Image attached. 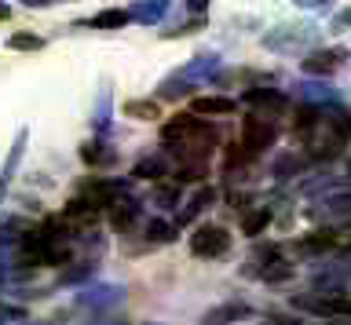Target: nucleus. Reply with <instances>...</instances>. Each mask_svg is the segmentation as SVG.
<instances>
[{"instance_id":"nucleus-15","label":"nucleus","mask_w":351,"mask_h":325,"mask_svg":"<svg viewBox=\"0 0 351 325\" xmlns=\"http://www.w3.org/2000/svg\"><path fill=\"white\" fill-rule=\"evenodd\" d=\"M128 15H132V12H103V15H95L92 23H95V26H125Z\"/></svg>"},{"instance_id":"nucleus-1","label":"nucleus","mask_w":351,"mask_h":325,"mask_svg":"<svg viewBox=\"0 0 351 325\" xmlns=\"http://www.w3.org/2000/svg\"><path fill=\"white\" fill-rule=\"evenodd\" d=\"M161 143H169L176 165H205L208 168V157H213V150H216V132L208 121H202V117L180 114V117H172V121H165Z\"/></svg>"},{"instance_id":"nucleus-4","label":"nucleus","mask_w":351,"mask_h":325,"mask_svg":"<svg viewBox=\"0 0 351 325\" xmlns=\"http://www.w3.org/2000/svg\"><path fill=\"white\" fill-rule=\"evenodd\" d=\"M99 220H103V209H99L95 201H88V198H73L70 205H66V212H62V226L70 234H77V231H88V226H95Z\"/></svg>"},{"instance_id":"nucleus-2","label":"nucleus","mask_w":351,"mask_h":325,"mask_svg":"<svg viewBox=\"0 0 351 325\" xmlns=\"http://www.w3.org/2000/svg\"><path fill=\"white\" fill-rule=\"evenodd\" d=\"M274 139H278V125H274V117H263V114H249L245 121H241V150H245V157H260L267 146H274Z\"/></svg>"},{"instance_id":"nucleus-12","label":"nucleus","mask_w":351,"mask_h":325,"mask_svg":"<svg viewBox=\"0 0 351 325\" xmlns=\"http://www.w3.org/2000/svg\"><path fill=\"white\" fill-rule=\"evenodd\" d=\"M241 314H245V307H241V303H230V307H223V311L205 314V325H223L227 318H241Z\"/></svg>"},{"instance_id":"nucleus-18","label":"nucleus","mask_w":351,"mask_h":325,"mask_svg":"<svg viewBox=\"0 0 351 325\" xmlns=\"http://www.w3.org/2000/svg\"><path fill=\"white\" fill-rule=\"evenodd\" d=\"M8 48H40V37H26V34H15L8 40Z\"/></svg>"},{"instance_id":"nucleus-9","label":"nucleus","mask_w":351,"mask_h":325,"mask_svg":"<svg viewBox=\"0 0 351 325\" xmlns=\"http://www.w3.org/2000/svg\"><path fill=\"white\" fill-rule=\"evenodd\" d=\"M106 216H110V223H114L117 231H128V226H132V220H136V205H132V201H125V198H117V201L106 209Z\"/></svg>"},{"instance_id":"nucleus-16","label":"nucleus","mask_w":351,"mask_h":325,"mask_svg":"<svg viewBox=\"0 0 351 325\" xmlns=\"http://www.w3.org/2000/svg\"><path fill=\"white\" fill-rule=\"evenodd\" d=\"M128 114L132 117H147V121H150V117H158L161 110H158V103H136V99H132L128 103Z\"/></svg>"},{"instance_id":"nucleus-6","label":"nucleus","mask_w":351,"mask_h":325,"mask_svg":"<svg viewBox=\"0 0 351 325\" xmlns=\"http://www.w3.org/2000/svg\"><path fill=\"white\" fill-rule=\"evenodd\" d=\"M300 307L329 318H351V296H326V300H300Z\"/></svg>"},{"instance_id":"nucleus-7","label":"nucleus","mask_w":351,"mask_h":325,"mask_svg":"<svg viewBox=\"0 0 351 325\" xmlns=\"http://www.w3.org/2000/svg\"><path fill=\"white\" fill-rule=\"evenodd\" d=\"M245 103L249 106H256L252 114H263V117H274V114H282L285 110V99L278 92H263V88H252L245 92Z\"/></svg>"},{"instance_id":"nucleus-11","label":"nucleus","mask_w":351,"mask_h":325,"mask_svg":"<svg viewBox=\"0 0 351 325\" xmlns=\"http://www.w3.org/2000/svg\"><path fill=\"white\" fill-rule=\"evenodd\" d=\"M271 223V212L267 209H256V212H249L245 220H241V231H245L249 237H256V234H263V226Z\"/></svg>"},{"instance_id":"nucleus-8","label":"nucleus","mask_w":351,"mask_h":325,"mask_svg":"<svg viewBox=\"0 0 351 325\" xmlns=\"http://www.w3.org/2000/svg\"><path fill=\"white\" fill-rule=\"evenodd\" d=\"M340 62H344V51L329 48V51H315V55H307L304 59V70L307 73H333Z\"/></svg>"},{"instance_id":"nucleus-3","label":"nucleus","mask_w":351,"mask_h":325,"mask_svg":"<svg viewBox=\"0 0 351 325\" xmlns=\"http://www.w3.org/2000/svg\"><path fill=\"white\" fill-rule=\"evenodd\" d=\"M227 248H230V234H227L219 223L194 226V234H191V252H194L197 259H216V256H223Z\"/></svg>"},{"instance_id":"nucleus-13","label":"nucleus","mask_w":351,"mask_h":325,"mask_svg":"<svg viewBox=\"0 0 351 325\" xmlns=\"http://www.w3.org/2000/svg\"><path fill=\"white\" fill-rule=\"evenodd\" d=\"M147 234H150V242H172V237H176V226L165 223V220H154V223L147 226Z\"/></svg>"},{"instance_id":"nucleus-19","label":"nucleus","mask_w":351,"mask_h":325,"mask_svg":"<svg viewBox=\"0 0 351 325\" xmlns=\"http://www.w3.org/2000/svg\"><path fill=\"white\" fill-rule=\"evenodd\" d=\"M0 18H8V8L4 4H0Z\"/></svg>"},{"instance_id":"nucleus-10","label":"nucleus","mask_w":351,"mask_h":325,"mask_svg":"<svg viewBox=\"0 0 351 325\" xmlns=\"http://www.w3.org/2000/svg\"><path fill=\"white\" fill-rule=\"evenodd\" d=\"M333 245H337L333 231H315L311 237H304V242H300L304 252H322V248H333Z\"/></svg>"},{"instance_id":"nucleus-5","label":"nucleus","mask_w":351,"mask_h":325,"mask_svg":"<svg viewBox=\"0 0 351 325\" xmlns=\"http://www.w3.org/2000/svg\"><path fill=\"white\" fill-rule=\"evenodd\" d=\"M238 110L234 99H227V95H197V99L191 103V117H230Z\"/></svg>"},{"instance_id":"nucleus-17","label":"nucleus","mask_w":351,"mask_h":325,"mask_svg":"<svg viewBox=\"0 0 351 325\" xmlns=\"http://www.w3.org/2000/svg\"><path fill=\"white\" fill-rule=\"evenodd\" d=\"M136 176L158 179V176H165V165H161V161H143V165H136Z\"/></svg>"},{"instance_id":"nucleus-14","label":"nucleus","mask_w":351,"mask_h":325,"mask_svg":"<svg viewBox=\"0 0 351 325\" xmlns=\"http://www.w3.org/2000/svg\"><path fill=\"white\" fill-rule=\"evenodd\" d=\"M208 201H213V190H202V194H197V198H194V201L183 209V216H180V220H191V216H197L202 209H208Z\"/></svg>"}]
</instances>
